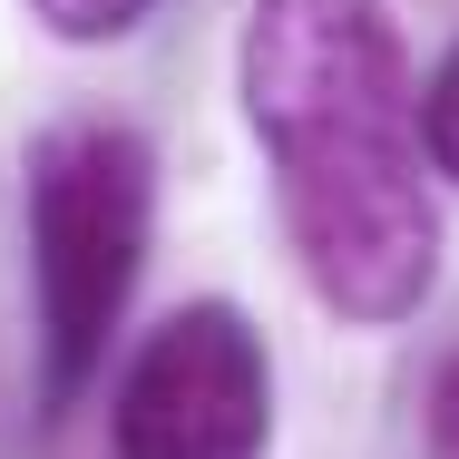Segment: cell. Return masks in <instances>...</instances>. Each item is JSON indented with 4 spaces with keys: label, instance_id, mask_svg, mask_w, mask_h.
Returning <instances> with one entry per match:
<instances>
[{
    "label": "cell",
    "instance_id": "1",
    "mask_svg": "<svg viewBox=\"0 0 459 459\" xmlns=\"http://www.w3.org/2000/svg\"><path fill=\"white\" fill-rule=\"evenodd\" d=\"M245 127L274 167L303 283L342 323H411L440 283V205L411 59L381 0H255L235 49Z\"/></svg>",
    "mask_w": 459,
    "mask_h": 459
},
{
    "label": "cell",
    "instance_id": "2",
    "mask_svg": "<svg viewBox=\"0 0 459 459\" xmlns=\"http://www.w3.org/2000/svg\"><path fill=\"white\" fill-rule=\"evenodd\" d=\"M157 167L127 127H49L30 147V283H39V391L69 411L108 362V333L147 264Z\"/></svg>",
    "mask_w": 459,
    "mask_h": 459
},
{
    "label": "cell",
    "instance_id": "3",
    "mask_svg": "<svg viewBox=\"0 0 459 459\" xmlns=\"http://www.w3.org/2000/svg\"><path fill=\"white\" fill-rule=\"evenodd\" d=\"M274 362L235 303L167 313L108 391V459H264Z\"/></svg>",
    "mask_w": 459,
    "mask_h": 459
},
{
    "label": "cell",
    "instance_id": "4",
    "mask_svg": "<svg viewBox=\"0 0 459 459\" xmlns=\"http://www.w3.org/2000/svg\"><path fill=\"white\" fill-rule=\"evenodd\" d=\"M147 10H157V0H30V20H39L49 39H69V49H108V39H127Z\"/></svg>",
    "mask_w": 459,
    "mask_h": 459
},
{
    "label": "cell",
    "instance_id": "5",
    "mask_svg": "<svg viewBox=\"0 0 459 459\" xmlns=\"http://www.w3.org/2000/svg\"><path fill=\"white\" fill-rule=\"evenodd\" d=\"M411 117H420V157H430V177L459 186V49L430 69V89L411 98Z\"/></svg>",
    "mask_w": 459,
    "mask_h": 459
},
{
    "label": "cell",
    "instance_id": "6",
    "mask_svg": "<svg viewBox=\"0 0 459 459\" xmlns=\"http://www.w3.org/2000/svg\"><path fill=\"white\" fill-rule=\"evenodd\" d=\"M430 459H459V352L430 381Z\"/></svg>",
    "mask_w": 459,
    "mask_h": 459
}]
</instances>
